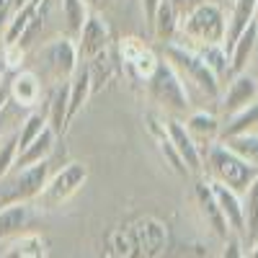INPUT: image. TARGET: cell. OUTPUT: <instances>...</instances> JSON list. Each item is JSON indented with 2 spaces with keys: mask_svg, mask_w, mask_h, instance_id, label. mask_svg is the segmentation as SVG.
<instances>
[{
  "mask_svg": "<svg viewBox=\"0 0 258 258\" xmlns=\"http://www.w3.org/2000/svg\"><path fill=\"white\" fill-rule=\"evenodd\" d=\"M163 59L173 68V73L181 78L183 88L191 98V106L197 101H209V103H220V96H222V83L212 75V70L204 64V59L188 49L186 44H165L163 47Z\"/></svg>",
  "mask_w": 258,
  "mask_h": 258,
  "instance_id": "6da1fadb",
  "label": "cell"
},
{
  "mask_svg": "<svg viewBox=\"0 0 258 258\" xmlns=\"http://www.w3.org/2000/svg\"><path fill=\"white\" fill-rule=\"evenodd\" d=\"M225 39H227V13L217 3L207 0L178 24L176 41L197 49V47H214V44L225 47Z\"/></svg>",
  "mask_w": 258,
  "mask_h": 258,
  "instance_id": "7a4b0ae2",
  "label": "cell"
},
{
  "mask_svg": "<svg viewBox=\"0 0 258 258\" xmlns=\"http://www.w3.org/2000/svg\"><path fill=\"white\" fill-rule=\"evenodd\" d=\"M204 170H207V181L222 183L230 191L240 194V197L248 191V186L258 178V168L245 163L243 158H238L222 142H217L214 147H209L204 153Z\"/></svg>",
  "mask_w": 258,
  "mask_h": 258,
  "instance_id": "3957f363",
  "label": "cell"
},
{
  "mask_svg": "<svg viewBox=\"0 0 258 258\" xmlns=\"http://www.w3.org/2000/svg\"><path fill=\"white\" fill-rule=\"evenodd\" d=\"M147 93L150 98H153V103L158 106V109H163L168 116H188L194 111V106H191V98L183 88V83L181 78L173 73V68L160 57V64H158V70L153 73V78H150L147 83Z\"/></svg>",
  "mask_w": 258,
  "mask_h": 258,
  "instance_id": "277c9868",
  "label": "cell"
},
{
  "mask_svg": "<svg viewBox=\"0 0 258 258\" xmlns=\"http://www.w3.org/2000/svg\"><path fill=\"white\" fill-rule=\"evenodd\" d=\"M49 176H52V163L49 160L31 165V168L11 170V173L0 181V207L16 204V202H24V204L36 202L39 194L44 191Z\"/></svg>",
  "mask_w": 258,
  "mask_h": 258,
  "instance_id": "5b68a950",
  "label": "cell"
},
{
  "mask_svg": "<svg viewBox=\"0 0 258 258\" xmlns=\"http://www.w3.org/2000/svg\"><path fill=\"white\" fill-rule=\"evenodd\" d=\"M39 68L47 78H52V85L68 83L73 78V73L78 70L80 57H78V44L68 36H54L52 41H47L44 47L36 52Z\"/></svg>",
  "mask_w": 258,
  "mask_h": 258,
  "instance_id": "8992f818",
  "label": "cell"
},
{
  "mask_svg": "<svg viewBox=\"0 0 258 258\" xmlns=\"http://www.w3.org/2000/svg\"><path fill=\"white\" fill-rule=\"evenodd\" d=\"M85 181H88V165L85 163H68V165H62L57 173L49 176L44 191L39 194V207H44V209H57L62 207L64 202H70L75 194L85 186Z\"/></svg>",
  "mask_w": 258,
  "mask_h": 258,
  "instance_id": "52a82bcc",
  "label": "cell"
},
{
  "mask_svg": "<svg viewBox=\"0 0 258 258\" xmlns=\"http://www.w3.org/2000/svg\"><path fill=\"white\" fill-rule=\"evenodd\" d=\"M253 101H258V78L253 73H240V75H232L227 80V88H222L217 111L227 119L238 114L240 109H245V106H250Z\"/></svg>",
  "mask_w": 258,
  "mask_h": 258,
  "instance_id": "ba28073f",
  "label": "cell"
},
{
  "mask_svg": "<svg viewBox=\"0 0 258 258\" xmlns=\"http://www.w3.org/2000/svg\"><path fill=\"white\" fill-rule=\"evenodd\" d=\"M186 132L191 137V142L199 147V153L204 158V153L209 147H214L217 142H222V119L217 116V111H207V109H194L186 121Z\"/></svg>",
  "mask_w": 258,
  "mask_h": 258,
  "instance_id": "9c48e42d",
  "label": "cell"
},
{
  "mask_svg": "<svg viewBox=\"0 0 258 258\" xmlns=\"http://www.w3.org/2000/svg\"><path fill=\"white\" fill-rule=\"evenodd\" d=\"M165 132H168L170 145L176 147V153H178V158H181V163L186 168V173L188 176H202L204 173V158L199 153V147L191 142L183 121L176 119V116H165Z\"/></svg>",
  "mask_w": 258,
  "mask_h": 258,
  "instance_id": "30bf717a",
  "label": "cell"
},
{
  "mask_svg": "<svg viewBox=\"0 0 258 258\" xmlns=\"http://www.w3.org/2000/svg\"><path fill=\"white\" fill-rule=\"evenodd\" d=\"M109 41H111V31L109 26H106V21L96 13H91L88 24H85V29L80 31L78 36V57L80 62L88 64L91 59H98L106 54V49H109Z\"/></svg>",
  "mask_w": 258,
  "mask_h": 258,
  "instance_id": "8fae6325",
  "label": "cell"
},
{
  "mask_svg": "<svg viewBox=\"0 0 258 258\" xmlns=\"http://www.w3.org/2000/svg\"><path fill=\"white\" fill-rule=\"evenodd\" d=\"M209 186H212V191H214V199H217V204H220V212H222V217H225V222H227V230H230V235L232 238H245V217H243V197L240 194H235V191H230L227 186H222V183H214V181H209Z\"/></svg>",
  "mask_w": 258,
  "mask_h": 258,
  "instance_id": "7c38bea8",
  "label": "cell"
},
{
  "mask_svg": "<svg viewBox=\"0 0 258 258\" xmlns=\"http://www.w3.org/2000/svg\"><path fill=\"white\" fill-rule=\"evenodd\" d=\"M121 59L129 64V70H132L142 83H147L150 78H153V73L160 64V57L137 39H124L121 41Z\"/></svg>",
  "mask_w": 258,
  "mask_h": 258,
  "instance_id": "4fadbf2b",
  "label": "cell"
},
{
  "mask_svg": "<svg viewBox=\"0 0 258 258\" xmlns=\"http://www.w3.org/2000/svg\"><path fill=\"white\" fill-rule=\"evenodd\" d=\"M8 91H11V103L21 109H34L41 98V78L34 70H18L8 75Z\"/></svg>",
  "mask_w": 258,
  "mask_h": 258,
  "instance_id": "5bb4252c",
  "label": "cell"
},
{
  "mask_svg": "<svg viewBox=\"0 0 258 258\" xmlns=\"http://www.w3.org/2000/svg\"><path fill=\"white\" fill-rule=\"evenodd\" d=\"M194 197H197V204H199V212H202V217L209 222V227L214 230V235H217L220 240H227L232 238L230 230H227V222L222 217V212H220V204L217 199H214V191L209 186V181H197V186H194Z\"/></svg>",
  "mask_w": 258,
  "mask_h": 258,
  "instance_id": "9a60e30c",
  "label": "cell"
},
{
  "mask_svg": "<svg viewBox=\"0 0 258 258\" xmlns=\"http://www.w3.org/2000/svg\"><path fill=\"white\" fill-rule=\"evenodd\" d=\"M91 93H93V73L85 62H80L73 78L68 80V124L83 111Z\"/></svg>",
  "mask_w": 258,
  "mask_h": 258,
  "instance_id": "2e32d148",
  "label": "cell"
},
{
  "mask_svg": "<svg viewBox=\"0 0 258 258\" xmlns=\"http://www.w3.org/2000/svg\"><path fill=\"white\" fill-rule=\"evenodd\" d=\"M255 52H258V21H253L230 47V78L248 73V64L255 59Z\"/></svg>",
  "mask_w": 258,
  "mask_h": 258,
  "instance_id": "e0dca14e",
  "label": "cell"
},
{
  "mask_svg": "<svg viewBox=\"0 0 258 258\" xmlns=\"http://www.w3.org/2000/svg\"><path fill=\"white\" fill-rule=\"evenodd\" d=\"M29 222H31V204L16 202V204L0 207V243L21 238Z\"/></svg>",
  "mask_w": 258,
  "mask_h": 258,
  "instance_id": "ac0fdd59",
  "label": "cell"
},
{
  "mask_svg": "<svg viewBox=\"0 0 258 258\" xmlns=\"http://www.w3.org/2000/svg\"><path fill=\"white\" fill-rule=\"evenodd\" d=\"M253 21H258V0H232V13L227 16V39L225 49L230 54V47Z\"/></svg>",
  "mask_w": 258,
  "mask_h": 258,
  "instance_id": "d6986e66",
  "label": "cell"
},
{
  "mask_svg": "<svg viewBox=\"0 0 258 258\" xmlns=\"http://www.w3.org/2000/svg\"><path fill=\"white\" fill-rule=\"evenodd\" d=\"M54 145H57V135L47 126L34 142H29V145L16 155V165H13V170L31 168V165H39V163H47L49 155H52V150H54Z\"/></svg>",
  "mask_w": 258,
  "mask_h": 258,
  "instance_id": "ffe728a7",
  "label": "cell"
},
{
  "mask_svg": "<svg viewBox=\"0 0 258 258\" xmlns=\"http://www.w3.org/2000/svg\"><path fill=\"white\" fill-rule=\"evenodd\" d=\"M59 16H62L64 36L78 41L80 31L85 29V24L91 18V8L85 0H59Z\"/></svg>",
  "mask_w": 258,
  "mask_h": 258,
  "instance_id": "44dd1931",
  "label": "cell"
},
{
  "mask_svg": "<svg viewBox=\"0 0 258 258\" xmlns=\"http://www.w3.org/2000/svg\"><path fill=\"white\" fill-rule=\"evenodd\" d=\"M47 126L59 137L68 132V83H59L52 85V93H49V103H47Z\"/></svg>",
  "mask_w": 258,
  "mask_h": 258,
  "instance_id": "7402d4cb",
  "label": "cell"
},
{
  "mask_svg": "<svg viewBox=\"0 0 258 258\" xmlns=\"http://www.w3.org/2000/svg\"><path fill=\"white\" fill-rule=\"evenodd\" d=\"M150 29H153V36L155 41H160V44H173V41L178 39V16L176 11L170 8L168 0H160V6L153 16V21H150Z\"/></svg>",
  "mask_w": 258,
  "mask_h": 258,
  "instance_id": "603a6c76",
  "label": "cell"
},
{
  "mask_svg": "<svg viewBox=\"0 0 258 258\" xmlns=\"http://www.w3.org/2000/svg\"><path fill=\"white\" fill-rule=\"evenodd\" d=\"M248 132H258V101H253L245 109H240L238 114L222 119V140L248 135Z\"/></svg>",
  "mask_w": 258,
  "mask_h": 258,
  "instance_id": "cb8c5ba5",
  "label": "cell"
},
{
  "mask_svg": "<svg viewBox=\"0 0 258 258\" xmlns=\"http://www.w3.org/2000/svg\"><path fill=\"white\" fill-rule=\"evenodd\" d=\"M191 49V47H188ZM202 59H204V64L212 70V75L217 78L222 85H225V80H230V54H227V49L222 47V44H214V47H197L194 49Z\"/></svg>",
  "mask_w": 258,
  "mask_h": 258,
  "instance_id": "d4e9b609",
  "label": "cell"
},
{
  "mask_svg": "<svg viewBox=\"0 0 258 258\" xmlns=\"http://www.w3.org/2000/svg\"><path fill=\"white\" fill-rule=\"evenodd\" d=\"M0 258H44V238L36 232H24L11 243V248H6Z\"/></svg>",
  "mask_w": 258,
  "mask_h": 258,
  "instance_id": "484cf974",
  "label": "cell"
},
{
  "mask_svg": "<svg viewBox=\"0 0 258 258\" xmlns=\"http://www.w3.org/2000/svg\"><path fill=\"white\" fill-rule=\"evenodd\" d=\"M243 217H245V238L250 245L258 240V178L243 194Z\"/></svg>",
  "mask_w": 258,
  "mask_h": 258,
  "instance_id": "4316f807",
  "label": "cell"
},
{
  "mask_svg": "<svg viewBox=\"0 0 258 258\" xmlns=\"http://www.w3.org/2000/svg\"><path fill=\"white\" fill-rule=\"evenodd\" d=\"M222 145L227 150H232L238 158H243L245 163L258 168V132H248V135H238V137L222 140Z\"/></svg>",
  "mask_w": 258,
  "mask_h": 258,
  "instance_id": "83f0119b",
  "label": "cell"
},
{
  "mask_svg": "<svg viewBox=\"0 0 258 258\" xmlns=\"http://www.w3.org/2000/svg\"><path fill=\"white\" fill-rule=\"evenodd\" d=\"M16 155H18V124L8 132L3 129V135H0V181L13 170Z\"/></svg>",
  "mask_w": 258,
  "mask_h": 258,
  "instance_id": "f1b7e54d",
  "label": "cell"
},
{
  "mask_svg": "<svg viewBox=\"0 0 258 258\" xmlns=\"http://www.w3.org/2000/svg\"><path fill=\"white\" fill-rule=\"evenodd\" d=\"M47 129V116L41 111H29L24 116V121L18 124V153L24 150L29 142H34L41 132Z\"/></svg>",
  "mask_w": 258,
  "mask_h": 258,
  "instance_id": "f546056e",
  "label": "cell"
},
{
  "mask_svg": "<svg viewBox=\"0 0 258 258\" xmlns=\"http://www.w3.org/2000/svg\"><path fill=\"white\" fill-rule=\"evenodd\" d=\"M24 59H26V49H21L18 44L3 47V64H6V73H18L24 70Z\"/></svg>",
  "mask_w": 258,
  "mask_h": 258,
  "instance_id": "4dcf8cb0",
  "label": "cell"
},
{
  "mask_svg": "<svg viewBox=\"0 0 258 258\" xmlns=\"http://www.w3.org/2000/svg\"><path fill=\"white\" fill-rule=\"evenodd\" d=\"M168 3H170V8L176 11V16H178V24H181V21H183L191 11H197L202 3H207V0H168Z\"/></svg>",
  "mask_w": 258,
  "mask_h": 258,
  "instance_id": "1f68e13d",
  "label": "cell"
},
{
  "mask_svg": "<svg viewBox=\"0 0 258 258\" xmlns=\"http://www.w3.org/2000/svg\"><path fill=\"white\" fill-rule=\"evenodd\" d=\"M220 258H245L243 240H240V238H227V240H225V250H222Z\"/></svg>",
  "mask_w": 258,
  "mask_h": 258,
  "instance_id": "d6a6232c",
  "label": "cell"
},
{
  "mask_svg": "<svg viewBox=\"0 0 258 258\" xmlns=\"http://www.w3.org/2000/svg\"><path fill=\"white\" fill-rule=\"evenodd\" d=\"M8 18H11V3L3 0V3H0V36H3V31L8 26Z\"/></svg>",
  "mask_w": 258,
  "mask_h": 258,
  "instance_id": "836d02e7",
  "label": "cell"
},
{
  "mask_svg": "<svg viewBox=\"0 0 258 258\" xmlns=\"http://www.w3.org/2000/svg\"><path fill=\"white\" fill-rule=\"evenodd\" d=\"M158 6H160V0H142V11H145V21H147V24L153 21Z\"/></svg>",
  "mask_w": 258,
  "mask_h": 258,
  "instance_id": "e575fe53",
  "label": "cell"
},
{
  "mask_svg": "<svg viewBox=\"0 0 258 258\" xmlns=\"http://www.w3.org/2000/svg\"><path fill=\"white\" fill-rule=\"evenodd\" d=\"M6 80V64H3V44H0V83Z\"/></svg>",
  "mask_w": 258,
  "mask_h": 258,
  "instance_id": "d590c367",
  "label": "cell"
},
{
  "mask_svg": "<svg viewBox=\"0 0 258 258\" xmlns=\"http://www.w3.org/2000/svg\"><path fill=\"white\" fill-rule=\"evenodd\" d=\"M248 258H258V240L248 245Z\"/></svg>",
  "mask_w": 258,
  "mask_h": 258,
  "instance_id": "8d00e7d4",
  "label": "cell"
},
{
  "mask_svg": "<svg viewBox=\"0 0 258 258\" xmlns=\"http://www.w3.org/2000/svg\"><path fill=\"white\" fill-rule=\"evenodd\" d=\"M8 3H11V11H16V8H21V6L31 3V0H8Z\"/></svg>",
  "mask_w": 258,
  "mask_h": 258,
  "instance_id": "74e56055",
  "label": "cell"
},
{
  "mask_svg": "<svg viewBox=\"0 0 258 258\" xmlns=\"http://www.w3.org/2000/svg\"><path fill=\"white\" fill-rule=\"evenodd\" d=\"M0 135H3V116H0Z\"/></svg>",
  "mask_w": 258,
  "mask_h": 258,
  "instance_id": "f35d334b",
  "label": "cell"
},
{
  "mask_svg": "<svg viewBox=\"0 0 258 258\" xmlns=\"http://www.w3.org/2000/svg\"><path fill=\"white\" fill-rule=\"evenodd\" d=\"M0 3H3V0H0Z\"/></svg>",
  "mask_w": 258,
  "mask_h": 258,
  "instance_id": "ab89813d",
  "label": "cell"
},
{
  "mask_svg": "<svg viewBox=\"0 0 258 258\" xmlns=\"http://www.w3.org/2000/svg\"><path fill=\"white\" fill-rule=\"evenodd\" d=\"M255 78H258V75H255Z\"/></svg>",
  "mask_w": 258,
  "mask_h": 258,
  "instance_id": "60d3db41",
  "label": "cell"
}]
</instances>
